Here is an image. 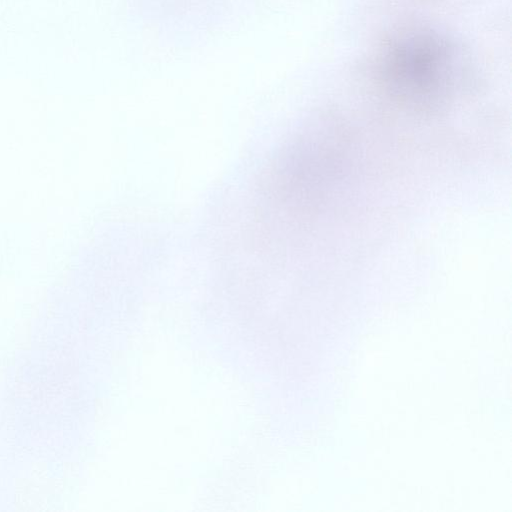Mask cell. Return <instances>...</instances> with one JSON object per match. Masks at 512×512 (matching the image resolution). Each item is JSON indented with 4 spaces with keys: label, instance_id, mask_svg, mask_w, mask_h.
Wrapping results in <instances>:
<instances>
[{
    "label": "cell",
    "instance_id": "cell-1",
    "mask_svg": "<svg viewBox=\"0 0 512 512\" xmlns=\"http://www.w3.org/2000/svg\"><path fill=\"white\" fill-rule=\"evenodd\" d=\"M379 74L385 86L401 98L428 103L454 87L463 68L454 43L432 31L404 34L382 54Z\"/></svg>",
    "mask_w": 512,
    "mask_h": 512
}]
</instances>
